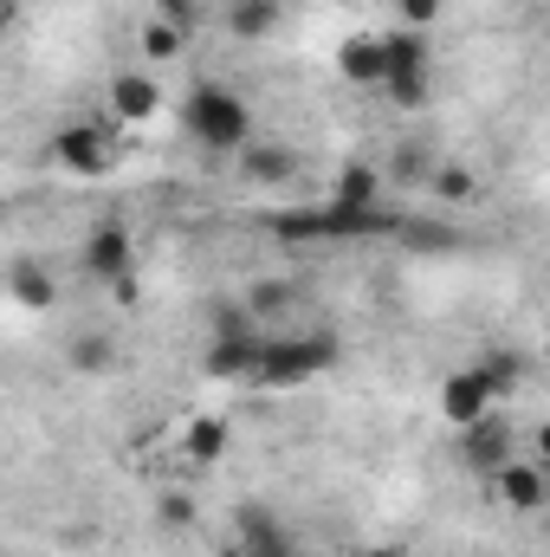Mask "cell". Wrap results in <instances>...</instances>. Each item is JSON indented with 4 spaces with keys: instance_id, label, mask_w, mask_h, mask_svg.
Instances as JSON below:
<instances>
[{
    "instance_id": "1",
    "label": "cell",
    "mask_w": 550,
    "mask_h": 557,
    "mask_svg": "<svg viewBox=\"0 0 550 557\" xmlns=\"http://www.w3.org/2000/svg\"><path fill=\"white\" fill-rule=\"evenodd\" d=\"M182 124H188V137L201 143V149L240 156L253 143V104L240 91H227V85H195L188 104H182Z\"/></svg>"
},
{
    "instance_id": "2",
    "label": "cell",
    "mask_w": 550,
    "mask_h": 557,
    "mask_svg": "<svg viewBox=\"0 0 550 557\" xmlns=\"http://www.w3.org/2000/svg\"><path fill=\"white\" fill-rule=\"evenodd\" d=\"M330 363H337V337H324V331H266L253 383L260 389H291V383H311Z\"/></svg>"
},
{
    "instance_id": "3",
    "label": "cell",
    "mask_w": 550,
    "mask_h": 557,
    "mask_svg": "<svg viewBox=\"0 0 550 557\" xmlns=\"http://www.w3.org/2000/svg\"><path fill=\"white\" fill-rule=\"evenodd\" d=\"M427 65H434L427 33H409V26L383 33V91H389L402 111H421V104H427Z\"/></svg>"
},
{
    "instance_id": "4",
    "label": "cell",
    "mask_w": 550,
    "mask_h": 557,
    "mask_svg": "<svg viewBox=\"0 0 550 557\" xmlns=\"http://www.w3.org/2000/svg\"><path fill=\"white\" fill-rule=\"evenodd\" d=\"M260 344H266V324H253L247 311H221V318H214V337H208V370H214V376H247V383H253Z\"/></svg>"
},
{
    "instance_id": "5",
    "label": "cell",
    "mask_w": 550,
    "mask_h": 557,
    "mask_svg": "<svg viewBox=\"0 0 550 557\" xmlns=\"http://www.w3.org/2000/svg\"><path fill=\"white\" fill-rule=\"evenodd\" d=\"M78 273L98 278V285H117V278L137 273V234L124 221H98L85 240H78Z\"/></svg>"
},
{
    "instance_id": "6",
    "label": "cell",
    "mask_w": 550,
    "mask_h": 557,
    "mask_svg": "<svg viewBox=\"0 0 550 557\" xmlns=\"http://www.w3.org/2000/svg\"><path fill=\"white\" fill-rule=\"evenodd\" d=\"M52 162L72 169V175H111V162H117V124H59Z\"/></svg>"
},
{
    "instance_id": "7",
    "label": "cell",
    "mask_w": 550,
    "mask_h": 557,
    "mask_svg": "<svg viewBox=\"0 0 550 557\" xmlns=\"http://www.w3.org/2000/svg\"><path fill=\"white\" fill-rule=\"evenodd\" d=\"M227 557H298V539L291 525L278 519L273 506H234V539H227Z\"/></svg>"
},
{
    "instance_id": "8",
    "label": "cell",
    "mask_w": 550,
    "mask_h": 557,
    "mask_svg": "<svg viewBox=\"0 0 550 557\" xmlns=\"http://www.w3.org/2000/svg\"><path fill=\"white\" fill-rule=\"evenodd\" d=\"M111 124L117 131H137V124H155V111H162V91H155V72H117L111 78Z\"/></svg>"
},
{
    "instance_id": "9",
    "label": "cell",
    "mask_w": 550,
    "mask_h": 557,
    "mask_svg": "<svg viewBox=\"0 0 550 557\" xmlns=\"http://www.w3.org/2000/svg\"><path fill=\"white\" fill-rule=\"evenodd\" d=\"M492 389H486V376L479 370H453L447 383H440V416H447V428H473L479 416H492Z\"/></svg>"
},
{
    "instance_id": "10",
    "label": "cell",
    "mask_w": 550,
    "mask_h": 557,
    "mask_svg": "<svg viewBox=\"0 0 550 557\" xmlns=\"http://www.w3.org/2000/svg\"><path fill=\"white\" fill-rule=\"evenodd\" d=\"M486 480L499 486V499H505L512 512H545L550 486H545V467H538V460H499Z\"/></svg>"
},
{
    "instance_id": "11",
    "label": "cell",
    "mask_w": 550,
    "mask_h": 557,
    "mask_svg": "<svg viewBox=\"0 0 550 557\" xmlns=\"http://www.w3.org/2000/svg\"><path fill=\"white\" fill-rule=\"evenodd\" d=\"M460 454H466V467H479V473H492L499 460H512V428L492 416H479L473 428H460Z\"/></svg>"
},
{
    "instance_id": "12",
    "label": "cell",
    "mask_w": 550,
    "mask_h": 557,
    "mask_svg": "<svg viewBox=\"0 0 550 557\" xmlns=\"http://www.w3.org/2000/svg\"><path fill=\"white\" fill-rule=\"evenodd\" d=\"M337 72H343L350 85H383V39H370V33L343 39V46H337Z\"/></svg>"
},
{
    "instance_id": "13",
    "label": "cell",
    "mask_w": 550,
    "mask_h": 557,
    "mask_svg": "<svg viewBox=\"0 0 550 557\" xmlns=\"http://www.w3.org/2000/svg\"><path fill=\"white\" fill-rule=\"evenodd\" d=\"M376 195H383V169H370V162H350L330 188L337 208H376Z\"/></svg>"
},
{
    "instance_id": "14",
    "label": "cell",
    "mask_w": 550,
    "mask_h": 557,
    "mask_svg": "<svg viewBox=\"0 0 550 557\" xmlns=\"http://www.w3.org/2000/svg\"><path fill=\"white\" fill-rule=\"evenodd\" d=\"M72 370H85V376H111L117 370V337L111 331H85V337H72Z\"/></svg>"
},
{
    "instance_id": "15",
    "label": "cell",
    "mask_w": 550,
    "mask_h": 557,
    "mask_svg": "<svg viewBox=\"0 0 550 557\" xmlns=\"http://www.w3.org/2000/svg\"><path fill=\"white\" fill-rule=\"evenodd\" d=\"M278 13H285L278 0H234V7H227V33H234V39H266L278 26Z\"/></svg>"
},
{
    "instance_id": "16",
    "label": "cell",
    "mask_w": 550,
    "mask_h": 557,
    "mask_svg": "<svg viewBox=\"0 0 550 557\" xmlns=\"http://www.w3.org/2000/svg\"><path fill=\"white\" fill-rule=\"evenodd\" d=\"M240 175H253V182H285V175H298V156H291V149H273V143H247V149H240Z\"/></svg>"
},
{
    "instance_id": "17",
    "label": "cell",
    "mask_w": 550,
    "mask_h": 557,
    "mask_svg": "<svg viewBox=\"0 0 550 557\" xmlns=\"http://www.w3.org/2000/svg\"><path fill=\"white\" fill-rule=\"evenodd\" d=\"M13 298H20L26 311H52V305H59V285H52V273H46V267L20 260V267H13Z\"/></svg>"
},
{
    "instance_id": "18",
    "label": "cell",
    "mask_w": 550,
    "mask_h": 557,
    "mask_svg": "<svg viewBox=\"0 0 550 557\" xmlns=\"http://www.w3.org/2000/svg\"><path fill=\"white\" fill-rule=\"evenodd\" d=\"M182 447H188V460H201V467H208V460H221V454H227V421H221V416L188 421V441H182Z\"/></svg>"
},
{
    "instance_id": "19",
    "label": "cell",
    "mask_w": 550,
    "mask_h": 557,
    "mask_svg": "<svg viewBox=\"0 0 550 557\" xmlns=\"http://www.w3.org/2000/svg\"><path fill=\"white\" fill-rule=\"evenodd\" d=\"M182 46H188V33H175L168 20H142V59H149V65L182 59Z\"/></svg>"
},
{
    "instance_id": "20",
    "label": "cell",
    "mask_w": 550,
    "mask_h": 557,
    "mask_svg": "<svg viewBox=\"0 0 550 557\" xmlns=\"http://www.w3.org/2000/svg\"><path fill=\"white\" fill-rule=\"evenodd\" d=\"M479 376H486V389H492V396H505V389H518V383H525V357H518V350H492V357L479 363Z\"/></svg>"
},
{
    "instance_id": "21",
    "label": "cell",
    "mask_w": 550,
    "mask_h": 557,
    "mask_svg": "<svg viewBox=\"0 0 550 557\" xmlns=\"http://www.w3.org/2000/svg\"><path fill=\"white\" fill-rule=\"evenodd\" d=\"M427 188L440 195V201H466L479 182H473V169L466 162H434V175H427Z\"/></svg>"
},
{
    "instance_id": "22",
    "label": "cell",
    "mask_w": 550,
    "mask_h": 557,
    "mask_svg": "<svg viewBox=\"0 0 550 557\" xmlns=\"http://www.w3.org/2000/svg\"><path fill=\"white\" fill-rule=\"evenodd\" d=\"M389 175H396V182H402V188H409V182H427V175H434V156H427V149H396V162H389Z\"/></svg>"
},
{
    "instance_id": "23",
    "label": "cell",
    "mask_w": 550,
    "mask_h": 557,
    "mask_svg": "<svg viewBox=\"0 0 550 557\" xmlns=\"http://www.w3.org/2000/svg\"><path fill=\"white\" fill-rule=\"evenodd\" d=\"M396 20H402L409 33H427V26L440 20V0H396Z\"/></svg>"
},
{
    "instance_id": "24",
    "label": "cell",
    "mask_w": 550,
    "mask_h": 557,
    "mask_svg": "<svg viewBox=\"0 0 550 557\" xmlns=\"http://www.w3.org/2000/svg\"><path fill=\"white\" fill-rule=\"evenodd\" d=\"M155 20H168L175 33H195V26H201V0H162Z\"/></svg>"
},
{
    "instance_id": "25",
    "label": "cell",
    "mask_w": 550,
    "mask_h": 557,
    "mask_svg": "<svg viewBox=\"0 0 550 557\" xmlns=\"http://www.w3.org/2000/svg\"><path fill=\"white\" fill-rule=\"evenodd\" d=\"M162 525H195V499L188 493H162Z\"/></svg>"
},
{
    "instance_id": "26",
    "label": "cell",
    "mask_w": 550,
    "mask_h": 557,
    "mask_svg": "<svg viewBox=\"0 0 550 557\" xmlns=\"http://www.w3.org/2000/svg\"><path fill=\"white\" fill-rule=\"evenodd\" d=\"M363 557H409V552H402V545H370Z\"/></svg>"
},
{
    "instance_id": "27",
    "label": "cell",
    "mask_w": 550,
    "mask_h": 557,
    "mask_svg": "<svg viewBox=\"0 0 550 557\" xmlns=\"http://www.w3.org/2000/svg\"><path fill=\"white\" fill-rule=\"evenodd\" d=\"M7 20H13V0H0V26H7Z\"/></svg>"
},
{
    "instance_id": "28",
    "label": "cell",
    "mask_w": 550,
    "mask_h": 557,
    "mask_svg": "<svg viewBox=\"0 0 550 557\" xmlns=\"http://www.w3.org/2000/svg\"><path fill=\"white\" fill-rule=\"evenodd\" d=\"M0 557H7V552H0Z\"/></svg>"
}]
</instances>
